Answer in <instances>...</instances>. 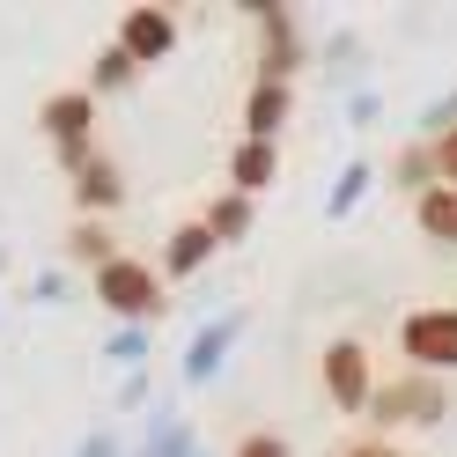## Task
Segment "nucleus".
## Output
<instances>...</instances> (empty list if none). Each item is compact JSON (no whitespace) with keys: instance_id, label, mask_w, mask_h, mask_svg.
Instances as JSON below:
<instances>
[{"instance_id":"nucleus-1","label":"nucleus","mask_w":457,"mask_h":457,"mask_svg":"<svg viewBox=\"0 0 457 457\" xmlns=\"http://www.w3.org/2000/svg\"><path fill=\"white\" fill-rule=\"evenodd\" d=\"M398 347H406L420 369H457V310L436 303V310H413L398 325Z\"/></svg>"},{"instance_id":"nucleus-2","label":"nucleus","mask_w":457,"mask_h":457,"mask_svg":"<svg viewBox=\"0 0 457 457\" xmlns=\"http://www.w3.org/2000/svg\"><path fill=\"white\" fill-rule=\"evenodd\" d=\"M96 295H104L111 310H126V318H148V310L162 303L155 273H148V266H133V259H104V266H96Z\"/></svg>"},{"instance_id":"nucleus-3","label":"nucleus","mask_w":457,"mask_h":457,"mask_svg":"<svg viewBox=\"0 0 457 457\" xmlns=\"http://www.w3.org/2000/svg\"><path fill=\"white\" fill-rule=\"evenodd\" d=\"M325 391L347 413L369 406V354H361V339H332V347H325Z\"/></svg>"},{"instance_id":"nucleus-4","label":"nucleus","mask_w":457,"mask_h":457,"mask_svg":"<svg viewBox=\"0 0 457 457\" xmlns=\"http://www.w3.org/2000/svg\"><path fill=\"white\" fill-rule=\"evenodd\" d=\"M170 45H178V15H162V8L126 15V60H162Z\"/></svg>"},{"instance_id":"nucleus-5","label":"nucleus","mask_w":457,"mask_h":457,"mask_svg":"<svg viewBox=\"0 0 457 457\" xmlns=\"http://www.w3.org/2000/svg\"><path fill=\"white\" fill-rule=\"evenodd\" d=\"M377 420H436L443 413V391L436 384H398V391H369Z\"/></svg>"},{"instance_id":"nucleus-6","label":"nucleus","mask_w":457,"mask_h":457,"mask_svg":"<svg viewBox=\"0 0 457 457\" xmlns=\"http://www.w3.org/2000/svg\"><path fill=\"white\" fill-rule=\"evenodd\" d=\"M288 119V81H259V89H251V104H244V126H251V140H273V126Z\"/></svg>"},{"instance_id":"nucleus-7","label":"nucleus","mask_w":457,"mask_h":457,"mask_svg":"<svg viewBox=\"0 0 457 457\" xmlns=\"http://www.w3.org/2000/svg\"><path fill=\"white\" fill-rule=\"evenodd\" d=\"M413 214H420V228L436 244H457V185H428L420 199H413Z\"/></svg>"},{"instance_id":"nucleus-8","label":"nucleus","mask_w":457,"mask_h":457,"mask_svg":"<svg viewBox=\"0 0 457 457\" xmlns=\"http://www.w3.org/2000/svg\"><path fill=\"white\" fill-rule=\"evenodd\" d=\"M273 162H280V155H273V140H244V148H237V185H244V192H259V185L273 178Z\"/></svg>"},{"instance_id":"nucleus-9","label":"nucleus","mask_w":457,"mask_h":457,"mask_svg":"<svg viewBox=\"0 0 457 457\" xmlns=\"http://www.w3.org/2000/svg\"><path fill=\"white\" fill-rule=\"evenodd\" d=\"M244 228H251V199H244V192L214 199V214H207V237H214V244H228V237H244Z\"/></svg>"},{"instance_id":"nucleus-10","label":"nucleus","mask_w":457,"mask_h":457,"mask_svg":"<svg viewBox=\"0 0 457 457\" xmlns=\"http://www.w3.org/2000/svg\"><path fill=\"white\" fill-rule=\"evenodd\" d=\"M207 251H214L207 221H199V228H178V244H170V273H192V266H207Z\"/></svg>"},{"instance_id":"nucleus-11","label":"nucleus","mask_w":457,"mask_h":457,"mask_svg":"<svg viewBox=\"0 0 457 457\" xmlns=\"http://www.w3.org/2000/svg\"><path fill=\"white\" fill-rule=\"evenodd\" d=\"M119 199V170L111 162H81V207H111Z\"/></svg>"},{"instance_id":"nucleus-12","label":"nucleus","mask_w":457,"mask_h":457,"mask_svg":"<svg viewBox=\"0 0 457 457\" xmlns=\"http://www.w3.org/2000/svg\"><path fill=\"white\" fill-rule=\"evenodd\" d=\"M228 332H237V325H207V332H199V347H192V377H207V369L221 361V347H228Z\"/></svg>"},{"instance_id":"nucleus-13","label":"nucleus","mask_w":457,"mask_h":457,"mask_svg":"<svg viewBox=\"0 0 457 457\" xmlns=\"http://www.w3.org/2000/svg\"><path fill=\"white\" fill-rule=\"evenodd\" d=\"M361 185H369V162H354V170H347V178H339V185H332V214H347V207H354V199H361Z\"/></svg>"},{"instance_id":"nucleus-14","label":"nucleus","mask_w":457,"mask_h":457,"mask_svg":"<svg viewBox=\"0 0 457 457\" xmlns=\"http://www.w3.org/2000/svg\"><path fill=\"white\" fill-rule=\"evenodd\" d=\"M237 457H288V443H280V436H266V428H259V436H244V443H237Z\"/></svg>"},{"instance_id":"nucleus-15","label":"nucleus","mask_w":457,"mask_h":457,"mask_svg":"<svg viewBox=\"0 0 457 457\" xmlns=\"http://www.w3.org/2000/svg\"><path fill=\"white\" fill-rule=\"evenodd\" d=\"M436 170H443V185H457V126L436 140Z\"/></svg>"},{"instance_id":"nucleus-16","label":"nucleus","mask_w":457,"mask_h":457,"mask_svg":"<svg viewBox=\"0 0 457 457\" xmlns=\"http://www.w3.org/2000/svg\"><path fill=\"white\" fill-rule=\"evenodd\" d=\"M133 74V60H126V52H111V60H96V81H126Z\"/></svg>"},{"instance_id":"nucleus-17","label":"nucleus","mask_w":457,"mask_h":457,"mask_svg":"<svg viewBox=\"0 0 457 457\" xmlns=\"http://www.w3.org/2000/svg\"><path fill=\"white\" fill-rule=\"evenodd\" d=\"M347 457H406V450H391V443H354Z\"/></svg>"}]
</instances>
